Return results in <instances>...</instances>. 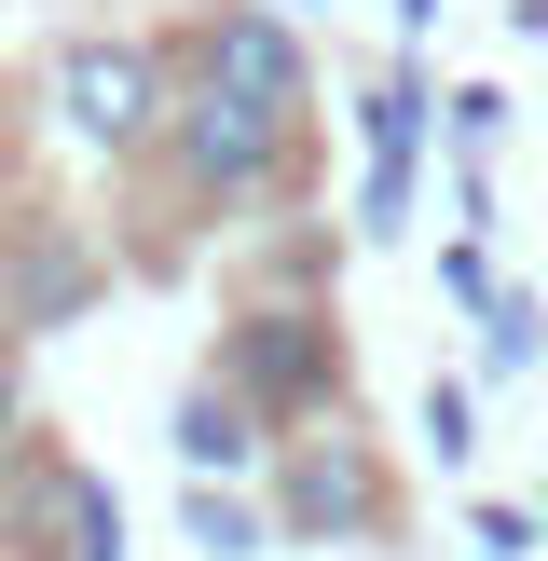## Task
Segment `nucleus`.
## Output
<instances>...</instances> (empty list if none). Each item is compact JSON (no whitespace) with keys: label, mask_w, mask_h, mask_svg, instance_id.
I'll use <instances>...</instances> for the list:
<instances>
[{"label":"nucleus","mask_w":548,"mask_h":561,"mask_svg":"<svg viewBox=\"0 0 548 561\" xmlns=\"http://www.w3.org/2000/svg\"><path fill=\"white\" fill-rule=\"evenodd\" d=\"M0 561H124V493H110V466H82L55 425L0 466Z\"/></svg>","instance_id":"39448f33"},{"label":"nucleus","mask_w":548,"mask_h":561,"mask_svg":"<svg viewBox=\"0 0 548 561\" xmlns=\"http://www.w3.org/2000/svg\"><path fill=\"white\" fill-rule=\"evenodd\" d=\"M521 42H548V0H521Z\"/></svg>","instance_id":"a211bd4d"},{"label":"nucleus","mask_w":548,"mask_h":561,"mask_svg":"<svg viewBox=\"0 0 548 561\" xmlns=\"http://www.w3.org/2000/svg\"><path fill=\"white\" fill-rule=\"evenodd\" d=\"M82 288H96L82 219H69V206H0V329H14V343H42Z\"/></svg>","instance_id":"6e6552de"},{"label":"nucleus","mask_w":548,"mask_h":561,"mask_svg":"<svg viewBox=\"0 0 548 561\" xmlns=\"http://www.w3.org/2000/svg\"><path fill=\"white\" fill-rule=\"evenodd\" d=\"M438 137H453V164H480L493 137H507V96H493V82H453V96H438Z\"/></svg>","instance_id":"ddd939ff"},{"label":"nucleus","mask_w":548,"mask_h":561,"mask_svg":"<svg viewBox=\"0 0 548 561\" xmlns=\"http://www.w3.org/2000/svg\"><path fill=\"white\" fill-rule=\"evenodd\" d=\"M27 438H42V398H27V343L0 329V466H14Z\"/></svg>","instance_id":"4468645a"},{"label":"nucleus","mask_w":548,"mask_h":561,"mask_svg":"<svg viewBox=\"0 0 548 561\" xmlns=\"http://www.w3.org/2000/svg\"><path fill=\"white\" fill-rule=\"evenodd\" d=\"M179 535H192V561H261V548H288L274 507H261V480H192L179 493Z\"/></svg>","instance_id":"9d476101"},{"label":"nucleus","mask_w":548,"mask_h":561,"mask_svg":"<svg viewBox=\"0 0 548 561\" xmlns=\"http://www.w3.org/2000/svg\"><path fill=\"white\" fill-rule=\"evenodd\" d=\"M466 535H480V561H535L548 520H535V507H466Z\"/></svg>","instance_id":"f3484780"},{"label":"nucleus","mask_w":548,"mask_h":561,"mask_svg":"<svg viewBox=\"0 0 548 561\" xmlns=\"http://www.w3.org/2000/svg\"><path fill=\"white\" fill-rule=\"evenodd\" d=\"M206 370H233L274 425H329V411H356V356H343V316H329V301H233Z\"/></svg>","instance_id":"20e7f679"},{"label":"nucleus","mask_w":548,"mask_h":561,"mask_svg":"<svg viewBox=\"0 0 548 561\" xmlns=\"http://www.w3.org/2000/svg\"><path fill=\"white\" fill-rule=\"evenodd\" d=\"M164 42H179L192 82H233V96L316 124V42H301L288 0H192V14H164Z\"/></svg>","instance_id":"423d86ee"},{"label":"nucleus","mask_w":548,"mask_h":561,"mask_svg":"<svg viewBox=\"0 0 548 561\" xmlns=\"http://www.w3.org/2000/svg\"><path fill=\"white\" fill-rule=\"evenodd\" d=\"M27 96H42V124L69 137L82 164L137 179V164L164 151V124H179V42H164V27H69V42L27 69Z\"/></svg>","instance_id":"f03ea898"},{"label":"nucleus","mask_w":548,"mask_h":561,"mask_svg":"<svg viewBox=\"0 0 548 561\" xmlns=\"http://www.w3.org/2000/svg\"><path fill=\"white\" fill-rule=\"evenodd\" d=\"M261 507H274L288 548H398L411 480H398V453H384L356 411H329V425H288V438H274Z\"/></svg>","instance_id":"7ed1b4c3"},{"label":"nucleus","mask_w":548,"mask_h":561,"mask_svg":"<svg viewBox=\"0 0 548 561\" xmlns=\"http://www.w3.org/2000/svg\"><path fill=\"white\" fill-rule=\"evenodd\" d=\"M356 137H370V179H356V233H398V219H411V179H425V137H438V82H425V55L370 69V96H356Z\"/></svg>","instance_id":"0eeeda50"},{"label":"nucleus","mask_w":548,"mask_h":561,"mask_svg":"<svg viewBox=\"0 0 548 561\" xmlns=\"http://www.w3.org/2000/svg\"><path fill=\"white\" fill-rule=\"evenodd\" d=\"M535 520H548V493H535Z\"/></svg>","instance_id":"6ab92c4d"},{"label":"nucleus","mask_w":548,"mask_h":561,"mask_svg":"<svg viewBox=\"0 0 548 561\" xmlns=\"http://www.w3.org/2000/svg\"><path fill=\"white\" fill-rule=\"evenodd\" d=\"M411 425H425V453H438V466H466V453H480V383H453V370H438Z\"/></svg>","instance_id":"f8f14e48"},{"label":"nucleus","mask_w":548,"mask_h":561,"mask_svg":"<svg viewBox=\"0 0 548 561\" xmlns=\"http://www.w3.org/2000/svg\"><path fill=\"white\" fill-rule=\"evenodd\" d=\"M27 124H42V96H27V82L0 69V206L27 192Z\"/></svg>","instance_id":"2eb2a0df"},{"label":"nucleus","mask_w":548,"mask_h":561,"mask_svg":"<svg viewBox=\"0 0 548 561\" xmlns=\"http://www.w3.org/2000/svg\"><path fill=\"white\" fill-rule=\"evenodd\" d=\"M438 288H453L466 316H493V301H507V288H493V247H480V233H453V247H438Z\"/></svg>","instance_id":"dca6fc26"},{"label":"nucleus","mask_w":548,"mask_h":561,"mask_svg":"<svg viewBox=\"0 0 548 561\" xmlns=\"http://www.w3.org/2000/svg\"><path fill=\"white\" fill-rule=\"evenodd\" d=\"M301 164H316V124H301V110H261V96H233V82L179 69V124H164V151L137 164V179H151L164 219H192V233H247V219H274L301 192Z\"/></svg>","instance_id":"f257e3e1"},{"label":"nucleus","mask_w":548,"mask_h":561,"mask_svg":"<svg viewBox=\"0 0 548 561\" xmlns=\"http://www.w3.org/2000/svg\"><path fill=\"white\" fill-rule=\"evenodd\" d=\"M535 356H548V301H535V288H507V301L480 316V370H493V383H521Z\"/></svg>","instance_id":"9b49d317"},{"label":"nucleus","mask_w":548,"mask_h":561,"mask_svg":"<svg viewBox=\"0 0 548 561\" xmlns=\"http://www.w3.org/2000/svg\"><path fill=\"white\" fill-rule=\"evenodd\" d=\"M274 438H288V425H274L233 370H192L179 383V466H192V480H274Z\"/></svg>","instance_id":"1a4fd4ad"},{"label":"nucleus","mask_w":548,"mask_h":561,"mask_svg":"<svg viewBox=\"0 0 548 561\" xmlns=\"http://www.w3.org/2000/svg\"><path fill=\"white\" fill-rule=\"evenodd\" d=\"M288 14H301V0H288Z\"/></svg>","instance_id":"aec40b11"}]
</instances>
